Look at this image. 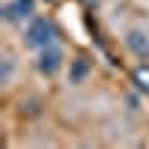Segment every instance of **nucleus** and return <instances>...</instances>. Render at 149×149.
<instances>
[{
	"label": "nucleus",
	"mask_w": 149,
	"mask_h": 149,
	"mask_svg": "<svg viewBox=\"0 0 149 149\" xmlns=\"http://www.w3.org/2000/svg\"><path fill=\"white\" fill-rule=\"evenodd\" d=\"M131 81H134V86H137L140 93H146V95H149V63H140L137 69H134Z\"/></svg>",
	"instance_id": "20e7f679"
},
{
	"label": "nucleus",
	"mask_w": 149,
	"mask_h": 149,
	"mask_svg": "<svg viewBox=\"0 0 149 149\" xmlns=\"http://www.w3.org/2000/svg\"><path fill=\"white\" fill-rule=\"evenodd\" d=\"M54 39H57V27H54L48 18H36V21H30L27 33H24V42H27L30 48H36V51H42V48L54 45Z\"/></svg>",
	"instance_id": "f257e3e1"
},
{
	"label": "nucleus",
	"mask_w": 149,
	"mask_h": 149,
	"mask_svg": "<svg viewBox=\"0 0 149 149\" xmlns=\"http://www.w3.org/2000/svg\"><path fill=\"white\" fill-rule=\"evenodd\" d=\"M39 72L42 74H54L60 66H63V51H60L57 45H48V48H42L39 51Z\"/></svg>",
	"instance_id": "f03ea898"
},
{
	"label": "nucleus",
	"mask_w": 149,
	"mask_h": 149,
	"mask_svg": "<svg viewBox=\"0 0 149 149\" xmlns=\"http://www.w3.org/2000/svg\"><path fill=\"white\" fill-rule=\"evenodd\" d=\"M45 3H51V0H45Z\"/></svg>",
	"instance_id": "423d86ee"
},
{
	"label": "nucleus",
	"mask_w": 149,
	"mask_h": 149,
	"mask_svg": "<svg viewBox=\"0 0 149 149\" xmlns=\"http://www.w3.org/2000/svg\"><path fill=\"white\" fill-rule=\"evenodd\" d=\"M33 15V0H12V3L3 6V18L6 21H24V18H30Z\"/></svg>",
	"instance_id": "7ed1b4c3"
},
{
	"label": "nucleus",
	"mask_w": 149,
	"mask_h": 149,
	"mask_svg": "<svg viewBox=\"0 0 149 149\" xmlns=\"http://www.w3.org/2000/svg\"><path fill=\"white\" fill-rule=\"evenodd\" d=\"M128 45H131L140 57H146V54H149V42H146V39H140V33H128Z\"/></svg>",
	"instance_id": "39448f33"
}]
</instances>
